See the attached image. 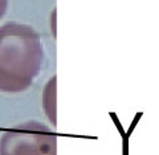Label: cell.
<instances>
[{
	"label": "cell",
	"mask_w": 159,
	"mask_h": 155,
	"mask_svg": "<svg viewBox=\"0 0 159 155\" xmlns=\"http://www.w3.org/2000/svg\"><path fill=\"white\" fill-rule=\"evenodd\" d=\"M43 64L44 47L36 29L16 21L0 25V92L17 94L28 90Z\"/></svg>",
	"instance_id": "1"
},
{
	"label": "cell",
	"mask_w": 159,
	"mask_h": 155,
	"mask_svg": "<svg viewBox=\"0 0 159 155\" xmlns=\"http://www.w3.org/2000/svg\"><path fill=\"white\" fill-rule=\"evenodd\" d=\"M0 155H57V135L39 121L17 123L0 137Z\"/></svg>",
	"instance_id": "2"
},
{
	"label": "cell",
	"mask_w": 159,
	"mask_h": 155,
	"mask_svg": "<svg viewBox=\"0 0 159 155\" xmlns=\"http://www.w3.org/2000/svg\"><path fill=\"white\" fill-rule=\"evenodd\" d=\"M56 76L51 77L47 81L45 86H44V90H43V98H41V102H43V109H44V114L47 116V118L49 119L51 125L54 127L56 126Z\"/></svg>",
	"instance_id": "3"
},
{
	"label": "cell",
	"mask_w": 159,
	"mask_h": 155,
	"mask_svg": "<svg viewBox=\"0 0 159 155\" xmlns=\"http://www.w3.org/2000/svg\"><path fill=\"white\" fill-rule=\"evenodd\" d=\"M7 9H8V0H0V20L6 16Z\"/></svg>",
	"instance_id": "4"
}]
</instances>
